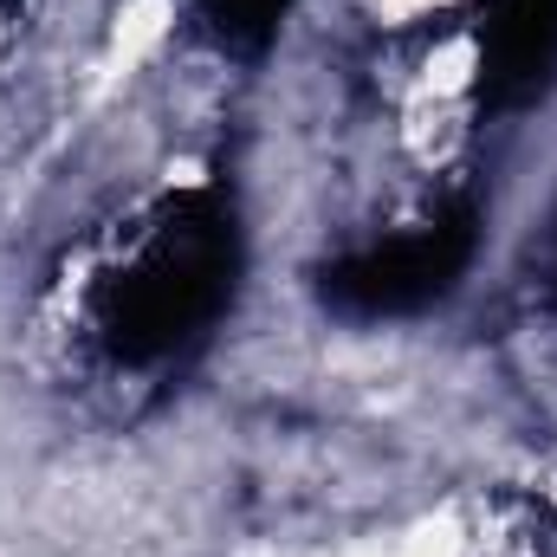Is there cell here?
I'll return each mask as SVG.
<instances>
[{"instance_id": "obj_4", "label": "cell", "mask_w": 557, "mask_h": 557, "mask_svg": "<svg viewBox=\"0 0 557 557\" xmlns=\"http://www.w3.org/2000/svg\"><path fill=\"white\" fill-rule=\"evenodd\" d=\"M195 7L227 52H267L273 33L285 26V13H292V0H195Z\"/></svg>"}, {"instance_id": "obj_1", "label": "cell", "mask_w": 557, "mask_h": 557, "mask_svg": "<svg viewBox=\"0 0 557 557\" xmlns=\"http://www.w3.org/2000/svg\"><path fill=\"white\" fill-rule=\"evenodd\" d=\"M234 278H240L234 208L195 188L162 201L143 240L104 273L91 298V324L117 363H162L221 318Z\"/></svg>"}, {"instance_id": "obj_2", "label": "cell", "mask_w": 557, "mask_h": 557, "mask_svg": "<svg viewBox=\"0 0 557 557\" xmlns=\"http://www.w3.org/2000/svg\"><path fill=\"white\" fill-rule=\"evenodd\" d=\"M473 247H480V208L454 201V208L416 221L396 240H376L363 253L331 260L324 278H318V292H324V305L337 318H363V324L416 318V311L441 305L460 285V273L473 267Z\"/></svg>"}, {"instance_id": "obj_3", "label": "cell", "mask_w": 557, "mask_h": 557, "mask_svg": "<svg viewBox=\"0 0 557 557\" xmlns=\"http://www.w3.org/2000/svg\"><path fill=\"white\" fill-rule=\"evenodd\" d=\"M557 85V0H486L480 20V98L525 111Z\"/></svg>"}]
</instances>
